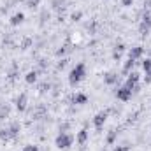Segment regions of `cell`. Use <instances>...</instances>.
Returning a JSON list of instances; mask_svg holds the SVG:
<instances>
[{
    "instance_id": "obj_1",
    "label": "cell",
    "mask_w": 151,
    "mask_h": 151,
    "mask_svg": "<svg viewBox=\"0 0 151 151\" xmlns=\"http://www.w3.org/2000/svg\"><path fill=\"white\" fill-rule=\"evenodd\" d=\"M86 76V65L84 63H77L76 67H72V70L69 72V83L76 86L77 83H81Z\"/></svg>"
},
{
    "instance_id": "obj_2",
    "label": "cell",
    "mask_w": 151,
    "mask_h": 151,
    "mask_svg": "<svg viewBox=\"0 0 151 151\" xmlns=\"http://www.w3.org/2000/svg\"><path fill=\"white\" fill-rule=\"evenodd\" d=\"M72 142H74V137L70 134H67V132H60L56 135V139H55V146L58 150H69L72 146Z\"/></svg>"
},
{
    "instance_id": "obj_3",
    "label": "cell",
    "mask_w": 151,
    "mask_h": 151,
    "mask_svg": "<svg viewBox=\"0 0 151 151\" xmlns=\"http://www.w3.org/2000/svg\"><path fill=\"white\" fill-rule=\"evenodd\" d=\"M132 90L127 86V84H123V86H119L118 90H116V97H118V100H121V102H128L130 99H132Z\"/></svg>"
},
{
    "instance_id": "obj_4",
    "label": "cell",
    "mask_w": 151,
    "mask_h": 151,
    "mask_svg": "<svg viewBox=\"0 0 151 151\" xmlns=\"http://www.w3.org/2000/svg\"><path fill=\"white\" fill-rule=\"evenodd\" d=\"M107 116H109L107 111H100V113H97L95 116H93V127H95L97 130H102L104 123L107 121Z\"/></svg>"
},
{
    "instance_id": "obj_5",
    "label": "cell",
    "mask_w": 151,
    "mask_h": 151,
    "mask_svg": "<svg viewBox=\"0 0 151 151\" xmlns=\"http://www.w3.org/2000/svg\"><path fill=\"white\" fill-rule=\"evenodd\" d=\"M139 32H141V35H148L151 32V14H146L142 18V23L139 27Z\"/></svg>"
},
{
    "instance_id": "obj_6",
    "label": "cell",
    "mask_w": 151,
    "mask_h": 151,
    "mask_svg": "<svg viewBox=\"0 0 151 151\" xmlns=\"http://www.w3.org/2000/svg\"><path fill=\"white\" fill-rule=\"evenodd\" d=\"M142 55H144V47H142V46H134V47L128 51V58L134 60V62H137Z\"/></svg>"
},
{
    "instance_id": "obj_7",
    "label": "cell",
    "mask_w": 151,
    "mask_h": 151,
    "mask_svg": "<svg viewBox=\"0 0 151 151\" xmlns=\"http://www.w3.org/2000/svg\"><path fill=\"white\" fill-rule=\"evenodd\" d=\"M27 104H28V99H27V93H19L18 99H16V109L18 111H25L27 109Z\"/></svg>"
},
{
    "instance_id": "obj_8",
    "label": "cell",
    "mask_w": 151,
    "mask_h": 151,
    "mask_svg": "<svg viewBox=\"0 0 151 151\" xmlns=\"http://www.w3.org/2000/svg\"><path fill=\"white\" fill-rule=\"evenodd\" d=\"M119 81V76L116 74V72H107V74H104V83L106 84H116Z\"/></svg>"
},
{
    "instance_id": "obj_9",
    "label": "cell",
    "mask_w": 151,
    "mask_h": 151,
    "mask_svg": "<svg viewBox=\"0 0 151 151\" xmlns=\"http://www.w3.org/2000/svg\"><path fill=\"white\" fill-rule=\"evenodd\" d=\"M72 102H74L76 106H83V104L88 102V97L84 93H76L74 97H72Z\"/></svg>"
},
{
    "instance_id": "obj_10",
    "label": "cell",
    "mask_w": 151,
    "mask_h": 151,
    "mask_svg": "<svg viewBox=\"0 0 151 151\" xmlns=\"http://www.w3.org/2000/svg\"><path fill=\"white\" fill-rule=\"evenodd\" d=\"M23 19H25V14H23V12H16V14H12V18H11V25H12V27H18V25L23 23Z\"/></svg>"
},
{
    "instance_id": "obj_11",
    "label": "cell",
    "mask_w": 151,
    "mask_h": 151,
    "mask_svg": "<svg viewBox=\"0 0 151 151\" xmlns=\"http://www.w3.org/2000/svg\"><path fill=\"white\" fill-rule=\"evenodd\" d=\"M19 128H21V127H19V123H16V121H14V123H11V127L7 128V132H9V139L16 137V135L19 134Z\"/></svg>"
},
{
    "instance_id": "obj_12",
    "label": "cell",
    "mask_w": 151,
    "mask_h": 151,
    "mask_svg": "<svg viewBox=\"0 0 151 151\" xmlns=\"http://www.w3.org/2000/svg\"><path fill=\"white\" fill-rule=\"evenodd\" d=\"M86 141H88V130H86V128H83V130H79V132H77V144L84 146V144H86Z\"/></svg>"
},
{
    "instance_id": "obj_13",
    "label": "cell",
    "mask_w": 151,
    "mask_h": 151,
    "mask_svg": "<svg viewBox=\"0 0 151 151\" xmlns=\"http://www.w3.org/2000/svg\"><path fill=\"white\" fill-rule=\"evenodd\" d=\"M123 51H125V44H116V47H114V53H113V58L119 62V58H121Z\"/></svg>"
},
{
    "instance_id": "obj_14",
    "label": "cell",
    "mask_w": 151,
    "mask_h": 151,
    "mask_svg": "<svg viewBox=\"0 0 151 151\" xmlns=\"http://www.w3.org/2000/svg\"><path fill=\"white\" fill-rule=\"evenodd\" d=\"M25 81H27L28 84H34V83L37 81V70H30L28 74L25 76Z\"/></svg>"
},
{
    "instance_id": "obj_15",
    "label": "cell",
    "mask_w": 151,
    "mask_h": 151,
    "mask_svg": "<svg viewBox=\"0 0 151 151\" xmlns=\"http://www.w3.org/2000/svg\"><path fill=\"white\" fill-rule=\"evenodd\" d=\"M135 63H137V62H134V60H130V58H128V60L125 62V65H123V74H128V72L134 69V65H135Z\"/></svg>"
},
{
    "instance_id": "obj_16",
    "label": "cell",
    "mask_w": 151,
    "mask_h": 151,
    "mask_svg": "<svg viewBox=\"0 0 151 151\" xmlns=\"http://www.w3.org/2000/svg\"><path fill=\"white\" fill-rule=\"evenodd\" d=\"M116 135H118V130H116V128H113V130L109 132V135H107V144H114Z\"/></svg>"
},
{
    "instance_id": "obj_17",
    "label": "cell",
    "mask_w": 151,
    "mask_h": 151,
    "mask_svg": "<svg viewBox=\"0 0 151 151\" xmlns=\"http://www.w3.org/2000/svg\"><path fill=\"white\" fill-rule=\"evenodd\" d=\"M142 69H144V72H150L151 70V58L142 60Z\"/></svg>"
},
{
    "instance_id": "obj_18",
    "label": "cell",
    "mask_w": 151,
    "mask_h": 151,
    "mask_svg": "<svg viewBox=\"0 0 151 151\" xmlns=\"http://www.w3.org/2000/svg\"><path fill=\"white\" fill-rule=\"evenodd\" d=\"M39 2H40V0H27V5H28L30 9H35L39 5Z\"/></svg>"
},
{
    "instance_id": "obj_19",
    "label": "cell",
    "mask_w": 151,
    "mask_h": 151,
    "mask_svg": "<svg viewBox=\"0 0 151 151\" xmlns=\"http://www.w3.org/2000/svg\"><path fill=\"white\" fill-rule=\"evenodd\" d=\"M5 116H9V109H7V107H4V106H2V107H0V119H4V118H5Z\"/></svg>"
},
{
    "instance_id": "obj_20",
    "label": "cell",
    "mask_w": 151,
    "mask_h": 151,
    "mask_svg": "<svg viewBox=\"0 0 151 151\" xmlns=\"http://www.w3.org/2000/svg\"><path fill=\"white\" fill-rule=\"evenodd\" d=\"M67 51H69V46H63V47H60V49L56 51V56H63Z\"/></svg>"
},
{
    "instance_id": "obj_21",
    "label": "cell",
    "mask_w": 151,
    "mask_h": 151,
    "mask_svg": "<svg viewBox=\"0 0 151 151\" xmlns=\"http://www.w3.org/2000/svg\"><path fill=\"white\" fill-rule=\"evenodd\" d=\"M23 151H39V148L34 146V144H27V146L23 148Z\"/></svg>"
},
{
    "instance_id": "obj_22",
    "label": "cell",
    "mask_w": 151,
    "mask_h": 151,
    "mask_svg": "<svg viewBox=\"0 0 151 151\" xmlns=\"http://www.w3.org/2000/svg\"><path fill=\"white\" fill-rule=\"evenodd\" d=\"M81 16H83V12H81V11H77V12L72 14V19H74V21H79V19H81Z\"/></svg>"
},
{
    "instance_id": "obj_23",
    "label": "cell",
    "mask_w": 151,
    "mask_h": 151,
    "mask_svg": "<svg viewBox=\"0 0 151 151\" xmlns=\"http://www.w3.org/2000/svg\"><path fill=\"white\" fill-rule=\"evenodd\" d=\"M113 151H130V148L128 146H116Z\"/></svg>"
},
{
    "instance_id": "obj_24",
    "label": "cell",
    "mask_w": 151,
    "mask_h": 151,
    "mask_svg": "<svg viewBox=\"0 0 151 151\" xmlns=\"http://www.w3.org/2000/svg\"><path fill=\"white\" fill-rule=\"evenodd\" d=\"M67 62H69L67 58H63V60H60V62H58V69H63V67L67 65Z\"/></svg>"
},
{
    "instance_id": "obj_25",
    "label": "cell",
    "mask_w": 151,
    "mask_h": 151,
    "mask_svg": "<svg viewBox=\"0 0 151 151\" xmlns=\"http://www.w3.org/2000/svg\"><path fill=\"white\" fill-rule=\"evenodd\" d=\"M67 128H69V123H63V125H60V132H67Z\"/></svg>"
},
{
    "instance_id": "obj_26",
    "label": "cell",
    "mask_w": 151,
    "mask_h": 151,
    "mask_svg": "<svg viewBox=\"0 0 151 151\" xmlns=\"http://www.w3.org/2000/svg\"><path fill=\"white\" fill-rule=\"evenodd\" d=\"M132 2H134V0H121V4H123L125 7H130V5H132Z\"/></svg>"
},
{
    "instance_id": "obj_27",
    "label": "cell",
    "mask_w": 151,
    "mask_h": 151,
    "mask_svg": "<svg viewBox=\"0 0 151 151\" xmlns=\"http://www.w3.org/2000/svg\"><path fill=\"white\" fill-rule=\"evenodd\" d=\"M144 79H146V83H151V70L146 72V77H144Z\"/></svg>"
},
{
    "instance_id": "obj_28",
    "label": "cell",
    "mask_w": 151,
    "mask_h": 151,
    "mask_svg": "<svg viewBox=\"0 0 151 151\" xmlns=\"http://www.w3.org/2000/svg\"><path fill=\"white\" fill-rule=\"evenodd\" d=\"M146 5H151V0H146Z\"/></svg>"
}]
</instances>
